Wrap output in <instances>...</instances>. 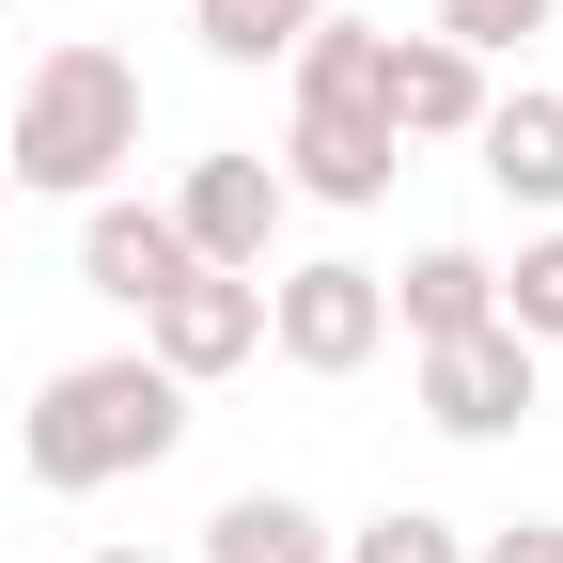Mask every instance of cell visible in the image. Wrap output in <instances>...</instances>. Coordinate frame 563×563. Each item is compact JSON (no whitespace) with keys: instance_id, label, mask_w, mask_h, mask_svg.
Here are the masks:
<instances>
[{"instance_id":"cell-2","label":"cell","mask_w":563,"mask_h":563,"mask_svg":"<svg viewBox=\"0 0 563 563\" xmlns=\"http://www.w3.org/2000/svg\"><path fill=\"white\" fill-rule=\"evenodd\" d=\"M298 125H282V188L298 203H391V173H407V141H391V95H376V63H391V32H361V16H313L298 47Z\"/></svg>"},{"instance_id":"cell-17","label":"cell","mask_w":563,"mask_h":563,"mask_svg":"<svg viewBox=\"0 0 563 563\" xmlns=\"http://www.w3.org/2000/svg\"><path fill=\"white\" fill-rule=\"evenodd\" d=\"M470 563H563V517H517V532H485Z\"/></svg>"},{"instance_id":"cell-4","label":"cell","mask_w":563,"mask_h":563,"mask_svg":"<svg viewBox=\"0 0 563 563\" xmlns=\"http://www.w3.org/2000/svg\"><path fill=\"white\" fill-rule=\"evenodd\" d=\"M266 344H282L298 376H361L376 344H391L376 266H344V251H313V266H266Z\"/></svg>"},{"instance_id":"cell-19","label":"cell","mask_w":563,"mask_h":563,"mask_svg":"<svg viewBox=\"0 0 563 563\" xmlns=\"http://www.w3.org/2000/svg\"><path fill=\"white\" fill-rule=\"evenodd\" d=\"M0 220H16V173H0Z\"/></svg>"},{"instance_id":"cell-13","label":"cell","mask_w":563,"mask_h":563,"mask_svg":"<svg viewBox=\"0 0 563 563\" xmlns=\"http://www.w3.org/2000/svg\"><path fill=\"white\" fill-rule=\"evenodd\" d=\"M329 16V0H188V32H203V63H282Z\"/></svg>"},{"instance_id":"cell-12","label":"cell","mask_w":563,"mask_h":563,"mask_svg":"<svg viewBox=\"0 0 563 563\" xmlns=\"http://www.w3.org/2000/svg\"><path fill=\"white\" fill-rule=\"evenodd\" d=\"M203 563H329V517L298 485H235V501L203 517Z\"/></svg>"},{"instance_id":"cell-3","label":"cell","mask_w":563,"mask_h":563,"mask_svg":"<svg viewBox=\"0 0 563 563\" xmlns=\"http://www.w3.org/2000/svg\"><path fill=\"white\" fill-rule=\"evenodd\" d=\"M141 157V79L110 47H47L16 79V125H0V173L47 203H110V173Z\"/></svg>"},{"instance_id":"cell-7","label":"cell","mask_w":563,"mask_h":563,"mask_svg":"<svg viewBox=\"0 0 563 563\" xmlns=\"http://www.w3.org/2000/svg\"><path fill=\"white\" fill-rule=\"evenodd\" d=\"M251 344H266V282H220V266H188L173 298L141 313V361H157V376H188V391H203V376H235Z\"/></svg>"},{"instance_id":"cell-5","label":"cell","mask_w":563,"mask_h":563,"mask_svg":"<svg viewBox=\"0 0 563 563\" xmlns=\"http://www.w3.org/2000/svg\"><path fill=\"white\" fill-rule=\"evenodd\" d=\"M532 407H548V344H517L501 313L454 329V344H422V422H439V439H517Z\"/></svg>"},{"instance_id":"cell-11","label":"cell","mask_w":563,"mask_h":563,"mask_svg":"<svg viewBox=\"0 0 563 563\" xmlns=\"http://www.w3.org/2000/svg\"><path fill=\"white\" fill-rule=\"evenodd\" d=\"M376 298H391V329H407V344H454V329H485V313H501V266L439 235V251H407Z\"/></svg>"},{"instance_id":"cell-9","label":"cell","mask_w":563,"mask_h":563,"mask_svg":"<svg viewBox=\"0 0 563 563\" xmlns=\"http://www.w3.org/2000/svg\"><path fill=\"white\" fill-rule=\"evenodd\" d=\"M376 95H391V141H470V125H485V63L439 47V32H391Z\"/></svg>"},{"instance_id":"cell-1","label":"cell","mask_w":563,"mask_h":563,"mask_svg":"<svg viewBox=\"0 0 563 563\" xmlns=\"http://www.w3.org/2000/svg\"><path fill=\"white\" fill-rule=\"evenodd\" d=\"M188 439V376H157L125 344V361H63L32 407H16V470L47 485V501H95V485H125V470H157Z\"/></svg>"},{"instance_id":"cell-18","label":"cell","mask_w":563,"mask_h":563,"mask_svg":"<svg viewBox=\"0 0 563 563\" xmlns=\"http://www.w3.org/2000/svg\"><path fill=\"white\" fill-rule=\"evenodd\" d=\"M95 563H157V548H95Z\"/></svg>"},{"instance_id":"cell-16","label":"cell","mask_w":563,"mask_h":563,"mask_svg":"<svg viewBox=\"0 0 563 563\" xmlns=\"http://www.w3.org/2000/svg\"><path fill=\"white\" fill-rule=\"evenodd\" d=\"M563 0H439V47H470V63H501L517 32H548Z\"/></svg>"},{"instance_id":"cell-10","label":"cell","mask_w":563,"mask_h":563,"mask_svg":"<svg viewBox=\"0 0 563 563\" xmlns=\"http://www.w3.org/2000/svg\"><path fill=\"white\" fill-rule=\"evenodd\" d=\"M470 157H485V188H501V203H532V220H563V95H485Z\"/></svg>"},{"instance_id":"cell-14","label":"cell","mask_w":563,"mask_h":563,"mask_svg":"<svg viewBox=\"0 0 563 563\" xmlns=\"http://www.w3.org/2000/svg\"><path fill=\"white\" fill-rule=\"evenodd\" d=\"M329 563H470V532L422 517V501H391V517H361V532H329Z\"/></svg>"},{"instance_id":"cell-15","label":"cell","mask_w":563,"mask_h":563,"mask_svg":"<svg viewBox=\"0 0 563 563\" xmlns=\"http://www.w3.org/2000/svg\"><path fill=\"white\" fill-rule=\"evenodd\" d=\"M501 329H517V344H563V220L501 266Z\"/></svg>"},{"instance_id":"cell-8","label":"cell","mask_w":563,"mask_h":563,"mask_svg":"<svg viewBox=\"0 0 563 563\" xmlns=\"http://www.w3.org/2000/svg\"><path fill=\"white\" fill-rule=\"evenodd\" d=\"M79 282H95V298L110 313H157L173 298V282H188V235H173V203H79Z\"/></svg>"},{"instance_id":"cell-6","label":"cell","mask_w":563,"mask_h":563,"mask_svg":"<svg viewBox=\"0 0 563 563\" xmlns=\"http://www.w3.org/2000/svg\"><path fill=\"white\" fill-rule=\"evenodd\" d=\"M282 157H188V188H173V235H188V266H220V282H266V251H282Z\"/></svg>"}]
</instances>
